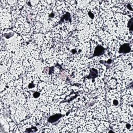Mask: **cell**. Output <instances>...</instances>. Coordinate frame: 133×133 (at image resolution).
<instances>
[{"label":"cell","instance_id":"1","mask_svg":"<svg viewBox=\"0 0 133 133\" xmlns=\"http://www.w3.org/2000/svg\"><path fill=\"white\" fill-rule=\"evenodd\" d=\"M130 50V47L129 44H125L122 45L120 48V53H127Z\"/></svg>","mask_w":133,"mask_h":133},{"label":"cell","instance_id":"2","mask_svg":"<svg viewBox=\"0 0 133 133\" xmlns=\"http://www.w3.org/2000/svg\"><path fill=\"white\" fill-rule=\"evenodd\" d=\"M104 51V49L101 46H98L96 48L94 52L95 56H100L102 55Z\"/></svg>","mask_w":133,"mask_h":133},{"label":"cell","instance_id":"3","mask_svg":"<svg viewBox=\"0 0 133 133\" xmlns=\"http://www.w3.org/2000/svg\"><path fill=\"white\" fill-rule=\"evenodd\" d=\"M61 114H55L54 116H52L51 117H50L49 119H48V122H49L50 123H54L56 122L57 120H58L59 119H60L61 118Z\"/></svg>","mask_w":133,"mask_h":133}]
</instances>
